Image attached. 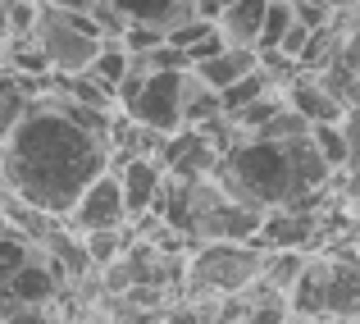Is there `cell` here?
<instances>
[{"mask_svg": "<svg viewBox=\"0 0 360 324\" xmlns=\"http://www.w3.org/2000/svg\"><path fill=\"white\" fill-rule=\"evenodd\" d=\"M0 324H60L51 316V306H9Z\"/></svg>", "mask_w": 360, "mask_h": 324, "instance_id": "cell-20", "label": "cell"}, {"mask_svg": "<svg viewBox=\"0 0 360 324\" xmlns=\"http://www.w3.org/2000/svg\"><path fill=\"white\" fill-rule=\"evenodd\" d=\"M115 178H119V192H123V211H128V219H141V215L155 211L160 187H165V169H160L155 160H119Z\"/></svg>", "mask_w": 360, "mask_h": 324, "instance_id": "cell-8", "label": "cell"}, {"mask_svg": "<svg viewBox=\"0 0 360 324\" xmlns=\"http://www.w3.org/2000/svg\"><path fill=\"white\" fill-rule=\"evenodd\" d=\"M219 5H224V0H201V14H205V18H214V9H219Z\"/></svg>", "mask_w": 360, "mask_h": 324, "instance_id": "cell-23", "label": "cell"}, {"mask_svg": "<svg viewBox=\"0 0 360 324\" xmlns=\"http://www.w3.org/2000/svg\"><path fill=\"white\" fill-rule=\"evenodd\" d=\"M214 178H219L229 201L264 215V211H310V201L324 192L333 169L315 156L310 137H297V142L238 137L219 156Z\"/></svg>", "mask_w": 360, "mask_h": 324, "instance_id": "cell-2", "label": "cell"}, {"mask_svg": "<svg viewBox=\"0 0 360 324\" xmlns=\"http://www.w3.org/2000/svg\"><path fill=\"white\" fill-rule=\"evenodd\" d=\"M37 256V247L27 242V237H14V233H5L0 237V283H9L18 270H23L27 261Z\"/></svg>", "mask_w": 360, "mask_h": 324, "instance_id": "cell-19", "label": "cell"}, {"mask_svg": "<svg viewBox=\"0 0 360 324\" xmlns=\"http://www.w3.org/2000/svg\"><path fill=\"white\" fill-rule=\"evenodd\" d=\"M310 147L328 169H347V132L342 123H315L310 128Z\"/></svg>", "mask_w": 360, "mask_h": 324, "instance_id": "cell-17", "label": "cell"}, {"mask_svg": "<svg viewBox=\"0 0 360 324\" xmlns=\"http://www.w3.org/2000/svg\"><path fill=\"white\" fill-rule=\"evenodd\" d=\"M255 64H260V55L255 51H242V46H219L214 55H205L201 64H192L196 82H201L205 92H229L233 82H242L246 73H255Z\"/></svg>", "mask_w": 360, "mask_h": 324, "instance_id": "cell-10", "label": "cell"}, {"mask_svg": "<svg viewBox=\"0 0 360 324\" xmlns=\"http://www.w3.org/2000/svg\"><path fill=\"white\" fill-rule=\"evenodd\" d=\"M338 64H342L347 73H352V78L360 82V23L352 27V32L342 37V55H338Z\"/></svg>", "mask_w": 360, "mask_h": 324, "instance_id": "cell-21", "label": "cell"}, {"mask_svg": "<svg viewBox=\"0 0 360 324\" xmlns=\"http://www.w3.org/2000/svg\"><path fill=\"white\" fill-rule=\"evenodd\" d=\"M292 23H297V14H292V0H269V5H264V23H260V42H255V55L274 51V46H278V37L288 32Z\"/></svg>", "mask_w": 360, "mask_h": 324, "instance_id": "cell-18", "label": "cell"}, {"mask_svg": "<svg viewBox=\"0 0 360 324\" xmlns=\"http://www.w3.org/2000/svg\"><path fill=\"white\" fill-rule=\"evenodd\" d=\"M0 64H5V37H0Z\"/></svg>", "mask_w": 360, "mask_h": 324, "instance_id": "cell-26", "label": "cell"}, {"mask_svg": "<svg viewBox=\"0 0 360 324\" xmlns=\"http://www.w3.org/2000/svg\"><path fill=\"white\" fill-rule=\"evenodd\" d=\"M110 169V151L91 132H82L73 119H64L46 96H37L27 114L0 142V174L5 192H14L23 206L64 219L82 187L96 183Z\"/></svg>", "mask_w": 360, "mask_h": 324, "instance_id": "cell-1", "label": "cell"}, {"mask_svg": "<svg viewBox=\"0 0 360 324\" xmlns=\"http://www.w3.org/2000/svg\"><path fill=\"white\" fill-rule=\"evenodd\" d=\"M283 324H319V320H301V316H288Z\"/></svg>", "mask_w": 360, "mask_h": 324, "instance_id": "cell-25", "label": "cell"}, {"mask_svg": "<svg viewBox=\"0 0 360 324\" xmlns=\"http://www.w3.org/2000/svg\"><path fill=\"white\" fill-rule=\"evenodd\" d=\"M64 228L73 233H101V228H128V211H123V192H119V178L115 169L96 178V183L82 187V197L73 201V211L64 215Z\"/></svg>", "mask_w": 360, "mask_h": 324, "instance_id": "cell-6", "label": "cell"}, {"mask_svg": "<svg viewBox=\"0 0 360 324\" xmlns=\"http://www.w3.org/2000/svg\"><path fill=\"white\" fill-rule=\"evenodd\" d=\"M0 288L9 292V306H51V297L60 292V279H55V270L41 261V256H32V261H27L9 283H0Z\"/></svg>", "mask_w": 360, "mask_h": 324, "instance_id": "cell-12", "label": "cell"}, {"mask_svg": "<svg viewBox=\"0 0 360 324\" xmlns=\"http://www.w3.org/2000/svg\"><path fill=\"white\" fill-rule=\"evenodd\" d=\"M37 5H51V9H73V14H82V9H87L91 0H37Z\"/></svg>", "mask_w": 360, "mask_h": 324, "instance_id": "cell-22", "label": "cell"}, {"mask_svg": "<svg viewBox=\"0 0 360 324\" xmlns=\"http://www.w3.org/2000/svg\"><path fill=\"white\" fill-rule=\"evenodd\" d=\"M78 242H82V256H87L91 270H110V265L132 247V233L128 228H101V233H82Z\"/></svg>", "mask_w": 360, "mask_h": 324, "instance_id": "cell-14", "label": "cell"}, {"mask_svg": "<svg viewBox=\"0 0 360 324\" xmlns=\"http://www.w3.org/2000/svg\"><path fill=\"white\" fill-rule=\"evenodd\" d=\"M319 237L315 211H264L255 228V247L264 251H310Z\"/></svg>", "mask_w": 360, "mask_h": 324, "instance_id": "cell-7", "label": "cell"}, {"mask_svg": "<svg viewBox=\"0 0 360 324\" xmlns=\"http://www.w3.org/2000/svg\"><path fill=\"white\" fill-rule=\"evenodd\" d=\"M128 51H123L119 42H101V51H96V60L87 64V78L91 82H101L105 92H115L119 82H123V73H128Z\"/></svg>", "mask_w": 360, "mask_h": 324, "instance_id": "cell-15", "label": "cell"}, {"mask_svg": "<svg viewBox=\"0 0 360 324\" xmlns=\"http://www.w3.org/2000/svg\"><path fill=\"white\" fill-rule=\"evenodd\" d=\"M5 23H9V0H0V37H5Z\"/></svg>", "mask_w": 360, "mask_h": 324, "instance_id": "cell-24", "label": "cell"}, {"mask_svg": "<svg viewBox=\"0 0 360 324\" xmlns=\"http://www.w3.org/2000/svg\"><path fill=\"white\" fill-rule=\"evenodd\" d=\"M37 92H41V82H27V78H18V73H9L5 64H0V142L14 132V123L27 114V106L37 101Z\"/></svg>", "mask_w": 360, "mask_h": 324, "instance_id": "cell-13", "label": "cell"}, {"mask_svg": "<svg viewBox=\"0 0 360 324\" xmlns=\"http://www.w3.org/2000/svg\"><path fill=\"white\" fill-rule=\"evenodd\" d=\"M115 9L123 14V23H146L160 32L187 23V18H205L201 0H115Z\"/></svg>", "mask_w": 360, "mask_h": 324, "instance_id": "cell-11", "label": "cell"}, {"mask_svg": "<svg viewBox=\"0 0 360 324\" xmlns=\"http://www.w3.org/2000/svg\"><path fill=\"white\" fill-rule=\"evenodd\" d=\"M264 270V247L255 242H196L183 261V288L196 301H224L251 288Z\"/></svg>", "mask_w": 360, "mask_h": 324, "instance_id": "cell-3", "label": "cell"}, {"mask_svg": "<svg viewBox=\"0 0 360 324\" xmlns=\"http://www.w3.org/2000/svg\"><path fill=\"white\" fill-rule=\"evenodd\" d=\"M183 73L187 69H155V73H137L128 64L123 82L115 87V110L128 123L169 137L183 128Z\"/></svg>", "mask_w": 360, "mask_h": 324, "instance_id": "cell-4", "label": "cell"}, {"mask_svg": "<svg viewBox=\"0 0 360 324\" xmlns=\"http://www.w3.org/2000/svg\"><path fill=\"white\" fill-rule=\"evenodd\" d=\"M251 137H255V142H297V137H310V123L301 119L297 110L283 106V110H274L269 119H264L260 128L251 132Z\"/></svg>", "mask_w": 360, "mask_h": 324, "instance_id": "cell-16", "label": "cell"}, {"mask_svg": "<svg viewBox=\"0 0 360 324\" xmlns=\"http://www.w3.org/2000/svg\"><path fill=\"white\" fill-rule=\"evenodd\" d=\"M32 42L46 55L51 73H87V64L101 51V32L91 27L87 14L73 9H51L37 5V23H32Z\"/></svg>", "mask_w": 360, "mask_h": 324, "instance_id": "cell-5", "label": "cell"}, {"mask_svg": "<svg viewBox=\"0 0 360 324\" xmlns=\"http://www.w3.org/2000/svg\"><path fill=\"white\" fill-rule=\"evenodd\" d=\"M264 5H269V0H224V5L214 9V32H219V42L255 51L260 23H264Z\"/></svg>", "mask_w": 360, "mask_h": 324, "instance_id": "cell-9", "label": "cell"}]
</instances>
